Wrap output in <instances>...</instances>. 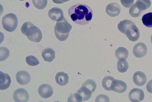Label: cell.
<instances>
[{"instance_id":"cell-5","label":"cell","mask_w":152,"mask_h":102,"mask_svg":"<svg viewBox=\"0 0 152 102\" xmlns=\"http://www.w3.org/2000/svg\"><path fill=\"white\" fill-rule=\"evenodd\" d=\"M150 0H137L129 10L130 15L134 18L139 17L141 12L148 8L151 6Z\"/></svg>"},{"instance_id":"cell-21","label":"cell","mask_w":152,"mask_h":102,"mask_svg":"<svg viewBox=\"0 0 152 102\" xmlns=\"http://www.w3.org/2000/svg\"><path fill=\"white\" fill-rule=\"evenodd\" d=\"M115 79L110 76H105L102 81V85L103 87L106 90L111 91V86L113 81Z\"/></svg>"},{"instance_id":"cell-8","label":"cell","mask_w":152,"mask_h":102,"mask_svg":"<svg viewBox=\"0 0 152 102\" xmlns=\"http://www.w3.org/2000/svg\"><path fill=\"white\" fill-rule=\"evenodd\" d=\"M48 15L51 20L57 22L62 21L64 18L63 10L58 7H54L50 10Z\"/></svg>"},{"instance_id":"cell-25","label":"cell","mask_w":152,"mask_h":102,"mask_svg":"<svg viewBox=\"0 0 152 102\" xmlns=\"http://www.w3.org/2000/svg\"><path fill=\"white\" fill-rule=\"evenodd\" d=\"M34 7L39 10H43L46 7L47 0H32Z\"/></svg>"},{"instance_id":"cell-27","label":"cell","mask_w":152,"mask_h":102,"mask_svg":"<svg viewBox=\"0 0 152 102\" xmlns=\"http://www.w3.org/2000/svg\"><path fill=\"white\" fill-rule=\"evenodd\" d=\"M10 51L8 49L5 47L0 48V61L6 60L9 57Z\"/></svg>"},{"instance_id":"cell-29","label":"cell","mask_w":152,"mask_h":102,"mask_svg":"<svg viewBox=\"0 0 152 102\" xmlns=\"http://www.w3.org/2000/svg\"><path fill=\"white\" fill-rule=\"evenodd\" d=\"M96 102H110L108 97L106 95L100 94L97 96L95 99Z\"/></svg>"},{"instance_id":"cell-3","label":"cell","mask_w":152,"mask_h":102,"mask_svg":"<svg viewBox=\"0 0 152 102\" xmlns=\"http://www.w3.org/2000/svg\"><path fill=\"white\" fill-rule=\"evenodd\" d=\"M20 30L30 41L37 43L41 40L42 35L40 29L30 22H26L21 26Z\"/></svg>"},{"instance_id":"cell-10","label":"cell","mask_w":152,"mask_h":102,"mask_svg":"<svg viewBox=\"0 0 152 102\" xmlns=\"http://www.w3.org/2000/svg\"><path fill=\"white\" fill-rule=\"evenodd\" d=\"M147 51L148 49L146 45L143 43L140 42L134 46L133 53L136 57L140 58L146 55Z\"/></svg>"},{"instance_id":"cell-1","label":"cell","mask_w":152,"mask_h":102,"mask_svg":"<svg viewBox=\"0 0 152 102\" xmlns=\"http://www.w3.org/2000/svg\"><path fill=\"white\" fill-rule=\"evenodd\" d=\"M68 12L72 21L80 25L89 23L93 15L91 9L88 5L82 4L72 6L69 9Z\"/></svg>"},{"instance_id":"cell-33","label":"cell","mask_w":152,"mask_h":102,"mask_svg":"<svg viewBox=\"0 0 152 102\" xmlns=\"http://www.w3.org/2000/svg\"><path fill=\"white\" fill-rule=\"evenodd\" d=\"M151 43H152V34L151 35Z\"/></svg>"},{"instance_id":"cell-20","label":"cell","mask_w":152,"mask_h":102,"mask_svg":"<svg viewBox=\"0 0 152 102\" xmlns=\"http://www.w3.org/2000/svg\"><path fill=\"white\" fill-rule=\"evenodd\" d=\"M77 92L81 96L83 101L89 99L91 98L92 93L88 89L82 86L78 90Z\"/></svg>"},{"instance_id":"cell-31","label":"cell","mask_w":152,"mask_h":102,"mask_svg":"<svg viewBox=\"0 0 152 102\" xmlns=\"http://www.w3.org/2000/svg\"><path fill=\"white\" fill-rule=\"evenodd\" d=\"M146 89L148 92L152 93V79L148 82L146 86Z\"/></svg>"},{"instance_id":"cell-34","label":"cell","mask_w":152,"mask_h":102,"mask_svg":"<svg viewBox=\"0 0 152 102\" xmlns=\"http://www.w3.org/2000/svg\"><path fill=\"white\" fill-rule=\"evenodd\" d=\"M19 1H24L25 0H19Z\"/></svg>"},{"instance_id":"cell-28","label":"cell","mask_w":152,"mask_h":102,"mask_svg":"<svg viewBox=\"0 0 152 102\" xmlns=\"http://www.w3.org/2000/svg\"><path fill=\"white\" fill-rule=\"evenodd\" d=\"M83 99L81 96L77 92L71 95L68 97L67 101L68 102H77L82 101Z\"/></svg>"},{"instance_id":"cell-23","label":"cell","mask_w":152,"mask_h":102,"mask_svg":"<svg viewBox=\"0 0 152 102\" xmlns=\"http://www.w3.org/2000/svg\"><path fill=\"white\" fill-rule=\"evenodd\" d=\"M142 20L143 24L148 27H152V12H149L144 15Z\"/></svg>"},{"instance_id":"cell-17","label":"cell","mask_w":152,"mask_h":102,"mask_svg":"<svg viewBox=\"0 0 152 102\" xmlns=\"http://www.w3.org/2000/svg\"><path fill=\"white\" fill-rule=\"evenodd\" d=\"M55 79L58 84L60 86H64L68 83L69 77L67 73L61 71L56 74Z\"/></svg>"},{"instance_id":"cell-16","label":"cell","mask_w":152,"mask_h":102,"mask_svg":"<svg viewBox=\"0 0 152 102\" xmlns=\"http://www.w3.org/2000/svg\"><path fill=\"white\" fill-rule=\"evenodd\" d=\"M0 89L4 90L9 87L10 86L11 80L10 76L7 73L0 71Z\"/></svg>"},{"instance_id":"cell-18","label":"cell","mask_w":152,"mask_h":102,"mask_svg":"<svg viewBox=\"0 0 152 102\" xmlns=\"http://www.w3.org/2000/svg\"><path fill=\"white\" fill-rule=\"evenodd\" d=\"M41 55L45 61L51 62L55 58V52L53 48H47L43 50Z\"/></svg>"},{"instance_id":"cell-6","label":"cell","mask_w":152,"mask_h":102,"mask_svg":"<svg viewBox=\"0 0 152 102\" xmlns=\"http://www.w3.org/2000/svg\"><path fill=\"white\" fill-rule=\"evenodd\" d=\"M18 23L17 16L12 13L6 15L2 19V24L3 28L9 32L14 31L18 26Z\"/></svg>"},{"instance_id":"cell-14","label":"cell","mask_w":152,"mask_h":102,"mask_svg":"<svg viewBox=\"0 0 152 102\" xmlns=\"http://www.w3.org/2000/svg\"><path fill=\"white\" fill-rule=\"evenodd\" d=\"M107 14L112 17L118 16L121 12L120 6L115 3H111L108 4L106 7Z\"/></svg>"},{"instance_id":"cell-22","label":"cell","mask_w":152,"mask_h":102,"mask_svg":"<svg viewBox=\"0 0 152 102\" xmlns=\"http://www.w3.org/2000/svg\"><path fill=\"white\" fill-rule=\"evenodd\" d=\"M117 68L120 73H124L127 71L129 68V65L125 59L118 60L117 62Z\"/></svg>"},{"instance_id":"cell-30","label":"cell","mask_w":152,"mask_h":102,"mask_svg":"<svg viewBox=\"0 0 152 102\" xmlns=\"http://www.w3.org/2000/svg\"><path fill=\"white\" fill-rule=\"evenodd\" d=\"M122 5L126 8H129L134 3V0H120Z\"/></svg>"},{"instance_id":"cell-26","label":"cell","mask_w":152,"mask_h":102,"mask_svg":"<svg viewBox=\"0 0 152 102\" xmlns=\"http://www.w3.org/2000/svg\"><path fill=\"white\" fill-rule=\"evenodd\" d=\"M26 61L28 65L31 66H35L39 63V61L37 58L31 55L26 57Z\"/></svg>"},{"instance_id":"cell-2","label":"cell","mask_w":152,"mask_h":102,"mask_svg":"<svg viewBox=\"0 0 152 102\" xmlns=\"http://www.w3.org/2000/svg\"><path fill=\"white\" fill-rule=\"evenodd\" d=\"M119 30L125 34L130 41L135 42L139 38V29L132 21L127 19L121 21L118 25Z\"/></svg>"},{"instance_id":"cell-13","label":"cell","mask_w":152,"mask_h":102,"mask_svg":"<svg viewBox=\"0 0 152 102\" xmlns=\"http://www.w3.org/2000/svg\"><path fill=\"white\" fill-rule=\"evenodd\" d=\"M16 78L18 83L23 85L28 84L31 79L30 74L25 70H20L16 74Z\"/></svg>"},{"instance_id":"cell-32","label":"cell","mask_w":152,"mask_h":102,"mask_svg":"<svg viewBox=\"0 0 152 102\" xmlns=\"http://www.w3.org/2000/svg\"><path fill=\"white\" fill-rule=\"evenodd\" d=\"M56 4H61L70 0H52Z\"/></svg>"},{"instance_id":"cell-4","label":"cell","mask_w":152,"mask_h":102,"mask_svg":"<svg viewBox=\"0 0 152 102\" xmlns=\"http://www.w3.org/2000/svg\"><path fill=\"white\" fill-rule=\"evenodd\" d=\"M72 28V26L65 18L62 21L57 22L54 27L56 38L60 41L65 40L68 38Z\"/></svg>"},{"instance_id":"cell-19","label":"cell","mask_w":152,"mask_h":102,"mask_svg":"<svg viewBox=\"0 0 152 102\" xmlns=\"http://www.w3.org/2000/svg\"><path fill=\"white\" fill-rule=\"evenodd\" d=\"M115 55L116 57L118 60H126L128 57L129 52L126 48L120 47L115 50Z\"/></svg>"},{"instance_id":"cell-9","label":"cell","mask_w":152,"mask_h":102,"mask_svg":"<svg viewBox=\"0 0 152 102\" xmlns=\"http://www.w3.org/2000/svg\"><path fill=\"white\" fill-rule=\"evenodd\" d=\"M145 95L143 91L141 89L134 88L131 90L129 94L130 101L133 102H138L143 100Z\"/></svg>"},{"instance_id":"cell-7","label":"cell","mask_w":152,"mask_h":102,"mask_svg":"<svg viewBox=\"0 0 152 102\" xmlns=\"http://www.w3.org/2000/svg\"><path fill=\"white\" fill-rule=\"evenodd\" d=\"M29 98V95L28 92L23 88H18L14 92L13 98L16 102H27Z\"/></svg>"},{"instance_id":"cell-12","label":"cell","mask_w":152,"mask_h":102,"mask_svg":"<svg viewBox=\"0 0 152 102\" xmlns=\"http://www.w3.org/2000/svg\"><path fill=\"white\" fill-rule=\"evenodd\" d=\"M127 88V86L125 82L123 81L114 79L111 86V90L118 93L125 92Z\"/></svg>"},{"instance_id":"cell-24","label":"cell","mask_w":152,"mask_h":102,"mask_svg":"<svg viewBox=\"0 0 152 102\" xmlns=\"http://www.w3.org/2000/svg\"><path fill=\"white\" fill-rule=\"evenodd\" d=\"M82 86L88 89L92 93L95 90L96 87V83L93 80L91 79L86 80L83 83Z\"/></svg>"},{"instance_id":"cell-15","label":"cell","mask_w":152,"mask_h":102,"mask_svg":"<svg viewBox=\"0 0 152 102\" xmlns=\"http://www.w3.org/2000/svg\"><path fill=\"white\" fill-rule=\"evenodd\" d=\"M133 80L135 85L139 86L144 85L147 81L145 74L141 71L135 72L133 76Z\"/></svg>"},{"instance_id":"cell-11","label":"cell","mask_w":152,"mask_h":102,"mask_svg":"<svg viewBox=\"0 0 152 102\" xmlns=\"http://www.w3.org/2000/svg\"><path fill=\"white\" fill-rule=\"evenodd\" d=\"M38 92L42 98H50L52 95L53 91L50 85L47 84H43L39 87Z\"/></svg>"}]
</instances>
